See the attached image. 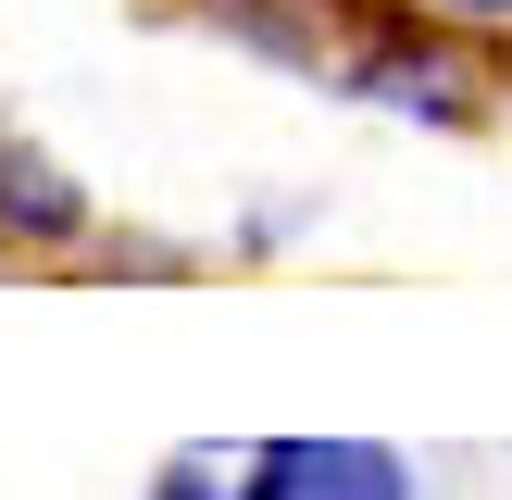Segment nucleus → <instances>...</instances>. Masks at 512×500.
<instances>
[{
  "instance_id": "f257e3e1",
  "label": "nucleus",
  "mask_w": 512,
  "mask_h": 500,
  "mask_svg": "<svg viewBox=\"0 0 512 500\" xmlns=\"http://www.w3.org/2000/svg\"><path fill=\"white\" fill-rule=\"evenodd\" d=\"M263 463L288 475V500H413V463L375 438H275Z\"/></svg>"
},
{
  "instance_id": "f03ea898",
  "label": "nucleus",
  "mask_w": 512,
  "mask_h": 500,
  "mask_svg": "<svg viewBox=\"0 0 512 500\" xmlns=\"http://www.w3.org/2000/svg\"><path fill=\"white\" fill-rule=\"evenodd\" d=\"M0 225L38 238V250H75V238H88V188H75L63 163H38L25 138H0Z\"/></svg>"
},
{
  "instance_id": "7ed1b4c3",
  "label": "nucleus",
  "mask_w": 512,
  "mask_h": 500,
  "mask_svg": "<svg viewBox=\"0 0 512 500\" xmlns=\"http://www.w3.org/2000/svg\"><path fill=\"white\" fill-rule=\"evenodd\" d=\"M150 500H288V475H275V463H250V488H213L200 463H175V475H163Z\"/></svg>"
},
{
  "instance_id": "20e7f679",
  "label": "nucleus",
  "mask_w": 512,
  "mask_h": 500,
  "mask_svg": "<svg viewBox=\"0 0 512 500\" xmlns=\"http://www.w3.org/2000/svg\"><path fill=\"white\" fill-rule=\"evenodd\" d=\"M450 13H475V25H500V13H512V0H450Z\"/></svg>"
}]
</instances>
